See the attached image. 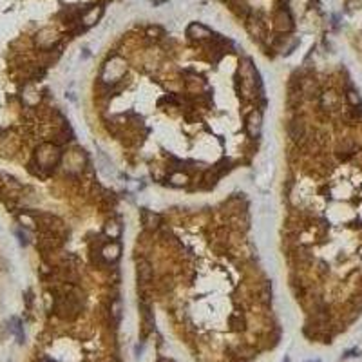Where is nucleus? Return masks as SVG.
I'll list each match as a JSON object with an SVG mask.
<instances>
[{"label": "nucleus", "instance_id": "1", "mask_svg": "<svg viewBox=\"0 0 362 362\" xmlns=\"http://www.w3.org/2000/svg\"><path fill=\"white\" fill-rule=\"evenodd\" d=\"M54 312L60 319L64 320H72L76 319L82 312V300L80 297H76L74 294H62L60 297H56L54 300Z\"/></svg>", "mask_w": 362, "mask_h": 362}, {"label": "nucleus", "instance_id": "2", "mask_svg": "<svg viewBox=\"0 0 362 362\" xmlns=\"http://www.w3.org/2000/svg\"><path fill=\"white\" fill-rule=\"evenodd\" d=\"M60 158H62V150L58 145L54 143H42L38 148H36V154H34V162L38 165V170H51L60 163Z\"/></svg>", "mask_w": 362, "mask_h": 362}, {"label": "nucleus", "instance_id": "3", "mask_svg": "<svg viewBox=\"0 0 362 362\" xmlns=\"http://www.w3.org/2000/svg\"><path fill=\"white\" fill-rule=\"evenodd\" d=\"M125 71H127V64L120 56H112L109 62L105 64L102 78H104L105 84H116L125 74Z\"/></svg>", "mask_w": 362, "mask_h": 362}, {"label": "nucleus", "instance_id": "4", "mask_svg": "<svg viewBox=\"0 0 362 362\" xmlns=\"http://www.w3.org/2000/svg\"><path fill=\"white\" fill-rule=\"evenodd\" d=\"M244 129L250 138H258L262 129V112L259 109H252L244 118Z\"/></svg>", "mask_w": 362, "mask_h": 362}, {"label": "nucleus", "instance_id": "5", "mask_svg": "<svg viewBox=\"0 0 362 362\" xmlns=\"http://www.w3.org/2000/svg\"><path fill=\"white\" fill-rule=\"evenodd\" d=\"M100 258L104 262L110 264V262H116L120 259V254H122V246H120L118 241H109L100 248Z\"/></svg>", "mask_w": 362, "mask_h": 362}, {"label": "nucleus", "instance_id": "6", "mask_svg": "<svg viewBox=\"0 0 362 362\" xmlns=\"http://www.w3.org/2000/svg\"><path fill=\"white\" fill-rule=\"evenodd\" d=\"M186 36L192 40H198V42H203V40H212V31H210L206 26L200 24V22H192L188 28H186Z\"/></svg>", "mask_w": 362, "mask_h": 362}, {"label": "nucleus", "instance_id": "7", "mask_svg": "<svg viewBox=\"0 0 362 362\" xmlns=\"http://www.w3.org/2000/svg\"><path fill=\"white\" fill-rule=\"evenodd\" d=\"M306 132H308V129H306V124L302 118H294L290 124H288V136H290L296 143L302 142Z\"/></svg>", "mask_w": 362, "mask_h": 362}, {"label": "nucleus", "instance_id": "8", "mask_svg": "<svg viewBox=\"0 0 362 362\" xmlns=\"http://www.w3.org/2000/svg\"><path fill=\"white\" fill-rule=\"evenodd\" d=\"M274 22H276V29L281 31V33H288L294 29V20H292L290 13L286 10H279L274 16Z\"/></svg>", "mask_w": 362, "mask_h": 362}, {"label": "nucleus", "instance_id": "9", "mask_svg": "<svg viewBox=\"0 0 362 362\" xmlns=\"http://www.w3.org/2000/svg\"><path fill=\"white\" fill-rule=\"evenodd\" d=\"M60 40L56 31H52V29H42L38 34H36V44H38L42 49H51L54 44Z\"/></svg>", "mask_w": 362, "mask_h": 362}, {"label": "nucleus", "instance_id": "10", "mask_svg": "<svg viewBox=\"0 0 362 362\" xmlns=\"http://www.w3.org/2000/svg\"><path fill=\"white\" fill-rule=\"evenodd\" d=\"M102 14H104V8L102 6H92L80 16V24H84L86 28H90V26H94L102 18Z\"/></svg>", "mask_w": 362, "mask_h": 362}, {"label": "nucleus", "instance_id": "11", "mask_svg": "<svg viewBox=\"0 0 362 362\" xmlns=\"http://www.w3.org/2000/svg\"><path fill=\"white\" fill-rule=\"evenodd\" d=\"M136 274H138V282L142 286H147L152 279V268L147 259H140L138 266H136Z\"/></svg>", "mask_w": 362, "mask_h": 362}, {"label": "nucleus", "instance_id": "12", "mask_svg": "<svg viewBox=\"0 0 362 362\" xmlns=\"http://www.w3.org/2000/svg\"><path fill=\"white\" fill-rule=\"evenodd\" d=\"M142 221H143V226L147 230H156L160 224H162V218L150 210H143L142 212Z\"/></svg>", "mask_w": 362, "mask_h": 362}, {"label": "nucleus", "instance_id": "13", "mask_svg": "<svg viewBox=\"0 0 362 362\" xmlns=\"http://www.w3.org/2000/svg\"><path fill=\"white\" fill-rule=\"evenodd\" d=\"M246 28H248V33L252 34L254 38H262L264 36V26L259 18H254L250 16L246 22Z\"/></svg>", "mask_w": 362, "mask_h": 362}, {"label": "nucleus", "instance_id": "14", "mask_svg": "<svg viewBox=\"0 0 362 362\" xmlns=\"http://www.w3.org/2000/svg\"><path fill=\"white\" fill-rule=\"evenodd\" d=\"M105 236L110 238L112 241H116L122 236V224L118 221H109V223L105 224Z\"/></svg>", "mask_w": 362, "mask_h": 362}, {"label": "nucleus", "instance_id": "15", "mask_svg": "<svg viewBox=\"0 0 362 362\" xmlns=\"http://www.w3.org/2000/svg\"><path fill=\"white\" fill-rule=\"evenodd\" d=\"M168 181H170V185L174 186H185L188 181H190V178H188V174L183 170L180 172H172L170 178H168Z\"/></svg>", "mask_w": 362, "mask_h": 362}, {"label": "nucleus", "instance_id": "16", "mask_svg": "<svg viewBox=\"0 0 362 362\" xmlns=\"http://www.w3.org/2000/svg\"><path fill=\"white\" fill-rule=\"evenodd\" d=\"M228 324L234 332H241V330H244V317L241 314H232L228 317Z\"/></svg>", "mask_w": 362, "mask_h": 362}, {"label": "nucleus", "instance_id": "17", "mask_svg": "<svg viewBox=\"0 0 362 362\" xmlns=\"http://www.w3.org/2000/svg\"><path fill=\"white\" fill-rule=\"evenodd\" d=\"M11 332H13V334L16 335L18 342H24V332H22V322H20V319H16V317H13V319H11Z\"/></svg>", "mask_w": 362, "mask_h": 362}, {"label": "nucleus", "instance_id": "18", "mask_svg": "<svg viewBox=\"0 0 362 362\" xmlns=\"http://www.w3.org/2000/svg\"><path fill=\"white\" fill-rule=\"evenodd\" d=\"M110 314L114 317V324H118L120 319H122V302L120 300H114V304L110 306Z\"/></svg>", "mask_w": 362, "mask_h": 362}, {"label": "nucleus", "instance_id": "19", "mask_svg": "<svg viewBox=\"0 0 362 362\" xmlns=\"http://www.w3.org/2000/svg\"><path fill=\"white\" fill-rule=\"evenodd\" d=\"M163 34V31L160 28H148L147 29V36H150V38H160Z\"/></svg>", "mask_w": 362, "mask_h": 362}, {"label": "nucleus", "instance_id": "20", "mask_svg": "<svg viewBox=\"0 0 362 362\" xmlns=\"http://www.w3.org/2000/svg\"><path fill=\"white\" fill-rule=\"evenodd\" d=\"M14 234H16V238H18V241H20V244H22V246H26V244L29 243V238H28V234H26V232H22V230L18 228Z\"/></svg>", "mask_w": 362, "mask_h": 362}, {"label": "nucleus", "instance_id": "21", "mask_svg": "<svg viewBox=\"0 0 362 362\" xmlns=\"http://www.w3.org/2000/svg\"><path fill=\"white\" fill-rule=\"evenodd\" d=\"M236 362H246V360H241V358H238V360H236Z\"/></svg>", "mask_w": 362, "mask_h": 362}]
</instances>
